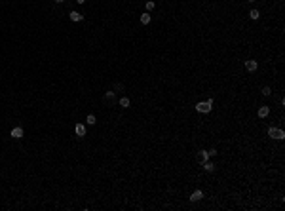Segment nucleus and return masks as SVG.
Here are the masks:
<instances>
[{"label":"nucleus","mask_w":285,"mask_h":211,"mask_svg":"<svg viewBox=\"0 0 285 211\" xmlns=\"http://www.w3.org/2000/svg\"><path fill=\"white\" fill-rule=\"evenodd\" d=\"M274 139H278V141H281V139H285V131L278 127V131H276V137H274Z\"/></svg>","instance_id":"17"},{"label":"nucleus","mask_w":285,"mask_h":211,"mask_svg":"<svg viewBox=\"0 0 285 211\" xmlns=\"http://www.w3.org/2000/svg\"><path fill=\"white\" fill-rule=\"evenodd\" d=\"M55 2H57V4H63V2H65V0H55Z\"/></svg>","instance_id":"21"},{"label":"nucleus","mask_w":285,"mask_h":211,"mask_svg":"<svg viewBox=\"0 0 285 211\" xmlns=\"http://www.w3.org/2000/svg\"><path fill=\"white\" fill-rule=\"evenodd\" d=\"M249 17L253 19V21H257V19L261 17V12H258V10H251V12H249Z\"/></svg>","instance_id":"14"},{"label":"nucleus","mask_w":285,"mask_h":211,"mask_svg":"<svg viewBox=\"0 0 285 211\" xmlns=\"http://www.w3.org/2000/svg\"><path fill=\"white\" fill-rule=\"evenodd\" d=\"M209 152V158H215L217 156V148H211V150H207Z\"/></svg>","instance_id":"19"},{"label":"nucleus","mask_w":285,"mask_h":211,"mask_svg":"<svg viewBox=\"0 0 285 211\" xmlns=\"http://www.w3.org/2000/svg\"><path fill=\"white\" fill-rule=\"evenodd\" d=\"M150 21H152V15H150V12H144V13L141 15V23H143V25H148Z\"/></svg>","instance_id":"9"},{"label":"nucleus","mask_w":285,"mask_h":211,"mask_svg":"<svg viewBox=\"0 0 285 211\" xmlns=\"http://www.w3.org/2000/svg\"><path fill=\"white\" fill-rule=\"evenodd\" d=\"M118 103H120V107H122V109H127V107L131 105V101H129V97H120V101H118Z\"/></svg>","instance_id":"11"},{"label":"nucleus","mask_w":285,"mask_h":211,"mask_svg":"<svg viewBox=\"0 0 285 211\" xmlns=\"http://www.w3.org/2000/svg\"><path fill=\"white\" fill-rule=\"evenodd\" d=\"M261 93L264 95V97H268V95H272V87L270 86H264L262 90H261Z\"/></svg>","instance_id":"15"},{"label":"nucleus","mask_w":285,"mask_h":211,"mask_svg":"<svg viewBox=\"0 0 285 211\" xmlns=\"http://www.w3.org/2000/svg\"><path fill=\"white\" fill-rule=\"evenodd\" d=\"M105 101L114 103V101H116V93H114V91H107V93H105Z\"/></svg>","instance_id":"12"},{"label":"nucleus","mask_w":285,"mask_h":211,"mask_svg":"<svg viewBox=\"0 0 285 211\" xmlns=\"http://www.w3.org/2000/svg\"><path fill=\"white\" fill-rule=\"evenodd\" d=\"M247 2H255V0H247Z\"/></svg>","instance_id":"22"},{"label":"nucleus","mask_w":285,"mask_h":211,"mask_svg":"<svg viewBox=\"0 0 285 211\" xmlns=\"http://www.w3.org/2000/svg\"><path fill=\"white\" fill-rule=\"evenodd\" d=\"M10 135H12L13 139H23V135H25V131H23V127L21 126H15L12 131H10Z\"/></svg>","instance_id":"2"},{"label":"nucleus","mask_w":285,"mask_h":211,"mask_svg":"<svg viewBox=\"0 0 285 211\" xmlns=\"http://www.w3.org/2000/svg\"><path fill=\"white\" fill-rule=\"evenodd\" d=\"M86 124H90V126H95V124H97V118L93 116V114H87V116H86Z\"/></svg>","instance_id":"13"},{"label":"nucleus","mask_w":285,"mask_h":211,"mask_svg":"<svg viewBox=\"0 0 285 211\" xmlns=\"http://www.w3.org/2000/svg\"><path fill=\"white\" fill-rule=\"evenodd\" d=\"M144 6H147V12H152V10L156 8V2H154V0H148V2L144 4Z\"/></svg>","instance_id":"16"},{"label":"nucleus","mask_w":285,"mask_h":211,"mask_svg":"<svg viewBox=\"0 0 285 211\" xmlns=\"http://www.w3.org/2000/svg\"><path fill=\"white\" fill-rule=\"evenodd\" d=\"M69 17H70V21H74V23H80L82 19H84V15H82L80 12H76V10H74V12H70V13H69Z\"/></svg>","instance_id":"5"},{"label":"nucleus","mask_w":285,"mask_h":211,"mask_svg":"<svg viewBox=\"0 0 285 211\" xmlns=\"http://www.w3.org/2000/svg\"><path fill=\"white\" fill-rule=\"evenodd\" d=\"M76 2H78V4H86V0H76Z\"/></svg>","instance_id":"20"},{"label":"nucleus","mask_w":285,"mask_h":211,"mask_svg":"<svg viewBox=\"0 0 285 211\" xmlns=\"http://www.w3.org/2000/svg\"><path fill=\"white\" fill-rule=\"evenodd\" d=\"M74 131H76V135H78V137H86V126L84 124H76L74 126Z\"/></svg>","instance_id":"6"},{"label":"nucleus","mask_w":285,"mask_h":211,"mask_svg":"<svg viewBox=\"0 0 285 211\" xmlns=\"http://www.w3.org/2000/svg\"><path fill=\"white\" fill-rule=\"evenodd\" d=\"M201 198H204V190H200V188L194 190V192L190 194V202H200Z\"/></svg>","instance_id":"4"},{"label":"nucleus","mask_w":285,"mask_h":211,"mask_svg":"<svg viewBox=\"0 0 285 211\" xmlns=\"http://www.w3.org/2000/svg\"><path fill=\"white\" fill-rule=\"evenodd\" d=\"M207 160H209V152H207V150H200V154H198V162H200V164H205Z\"/></svg>","instance_id":"7"},{"label":"nucleus","mask_w":285,"mask_h":211,"mask_svg":"<svg viewBox=\"0 0 285 211\" xmlns=\"http://www.w3.org/2000/svg\"><path fill=\"white\" fill-rule=\"evenodd\" d=\"M245 69L249 70V73H255V70L258 69V61H255V59H247V61H245Z\"/></svg>","instance_id":"3"},{"label":"nucleus","mask_w":285,"mask_h":211,"mask_svg":"<svg viewBox=\"0 0 285 211\" xmlns=\"http://www.w3.org/2000/svg\"><path fill=\"white\" fill-rule=\"evenodd\" d=\"M270 114V109L268 107H258V118H266Z\"/></svg>","instance_id":"10"},{"label":"nucleus","mask_w":285,"mask_h":211,"mask_svg":"<svg viewBox=\"0 0 285 211\" xmlns=\"http://www.w3.org/2000/svg\"><path fill=\"white\" fill-rule=\"evenodd\" d=\"M201 166H204V169H205L207 173H213L215 169H217V167H215V164H213V162H209V160H207L205 164H201Z\"/></svg>","instance_id":"8"},{"label":"nucleus","mask_w":285,"mask_h":211,"mask_svg":"<svg viewBox=\"0 0 285 211\" xmlns=\"http://www.w3.org/2000/svg\"><path fill=\"white\" fill-rule=\"evenodd\" d=\"M276 131H278V127H274V126H270V127H268V135H270L272 139L276 137Z\"/></svg>","instance_id":"18"},{"label":"nucleus","mask_w":285,"mask_h":211,"mask_svg":"<svg viewBox=\"0 0 285 211\" xmlns=\"http://www.w3.org/2000/svg\"><path fill=\"white\" fill-rule=\"evenodd\" d=\"M211 109H213V103H209V101H201V103L196 105V110L201 112V114H209Z\"/></svg>","instance_id":"1"}]
</instances>
